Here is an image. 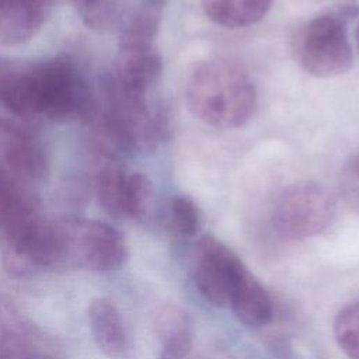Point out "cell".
<instances>
[{
	"instance_id": "cell-11",
	"label": "cell",
	"mask_w": 359,
	"mask_h": 359,
	"mask_svg": "<svg viewBox=\"0 0 359 359\" xmlns=\"http://www.w3.org/2000/svg\"><path fill=\"white\" fill-rule=\"evenodd\" d=\"M101 153L94 175V189L100 205L114 217L125 219V201L129 172L116 154Z\"/></svg>"
},
{
	"instance_id": "cell-1",
	"label": "cell",
	"mask_w": 359,
	"mask_h": 359,
	"mask_svg": "<svg viewBox=\"0 0 359 359\" xmlns=\"http://www.w3.org/2000/svg\"><path fill=\"white\" fill-rule=\"evenodd\" d=\"M93 98L77 65L56 56L41 62L22 60L11 83L6 111L20 121H69L88 115Z\"/></svg>"
},
{
	"instance_id": "cell-21",
	"label": "cell",
	"mask_w": 359,
	"mask_h": 359,
	"mask_svg": "<svg viewBox=\"0 0 359 359\" xmlns=\"http://www.w3.org/2000/svg\"><path fill=\"white\" fill-rule=\"evenodd\" d=\"M0 331L21 335H36L42 332L7 294H0Z\"/></svg>"
},
{
	"instance_id": "cell-20",
	"label": "cell",
	"mask_w": 359,
	"mask_h": 359,
	"mask_svg": "<svg viewBox=\"0 0 359 359\" xmlns=\"http://www.w3.org/2000/svg\"><path fill=\"white\" fill-rule=\"evenodd\" d=\"M167 226L178 237H194L201 227V215L195 202L187 195L171 199L167 213Z\"/></svg>"
},
{
	"instance_id": "cell-10",
	"label": "cell",
	"mask_w": 359,
	"mask_h": 359,
	"mask_svg": "<svg viewBox=\"0 0 359 359\" xmlns=\"http://www.w3.org/2000/svg\"><path fill=\"white\" fill-rule=\"evenodd\" d=\"M88 325L98 349L108 358H125L129 341L122 316L112 300L97 297L88 306Z\"/></svg>"
},
{
	"instance_id": "cell-8",
	"label": "cell",
	"mask_w": 359,
	"mask_h": 359,
	"mask_svg": "<svg viewBox=\"0 0 359 359\" xmlns=\"http://www.w3.org/2000/svg\"><path fill=\"white\" fill-rule=\"evenodd\" d=\"M55 0H0V43L31 39L43 25Z\"/></svg>"
},
{
	"instance_id": "cell-17",
	"label": "cell",
	"mask_w": 359,
	"mask_h": 359,
	"mask_svg": "<svg viewBox=\"0 0 359 359\" xmlns=\"http://www.w3.org/2000/svg\"><path fill=\"white\" fill-rule=\"evenodd\" d=\"M81 22L98 32L119 25L123 17V0H72Z\"/></svg>"
},
{
	"instance_id": "cell-23",
	"label": "cell",
	"mask_w": 359,
	"mask_h": 359,
	"mask_svg": "<svg viewBox=\"0 0 359 359\" xmlns=\"http://www.w3.org/2000/svg\"><path fill=\"white\" fill-rule=\"evenodd\" d=\"M165 4V0H140V6L160 11Z\"/></svg>"
},
{
	"instance_id": "cell-2",
	"label": "cell",
	"mask_w": 359,
	"mask_h": 359,
	"mask_svg": "<svg viewBox=\"0 0 359 359\" xmlns=\"http://www.w3.org/2000/svg\"><path fill=\"white\" fill-rule=\"evenodd\" d=\"M185 100L201 122L216 129H233L251 118L257 93L244 65L217 56L195 66L187 81Z\"/></svg>"
},
{
	"instance_id": "cell-14",
	"label": "cell",
	"mask_w": 359,
	"mask_h": 359,
	"mask_svg": "<svg viewBox=\"0 0 359 359\" xmlns=\"http://www.w3.org/2000/svg\"><path fill=\"white\" fill-rule=\"evenodd\" d=\"M272 0H202L205 15L216 25L237 29L261 21Z\"/></svg>"
},
{
	"instance_id": "cell-19",
	"label": "cell",
	"mask_w": 359,
	"mask_h": 359,
	"mask_svg": "<svg viewBox=\"0 0 359 359\" xmlns=\"http://www.w3.org/2000/svg\"><path fill=\"white\" fill-rule=\"evenodd\" d=\"M334 337L349 359H359V300L338 311L334 320Z\"/></svg>"
},
{
	"instance_id": "cell-6",
	"label": "cell",
	"mask_w": 359,
	"mask_h": 359,
	"mask_svg": "<svg viewBox=\"0 0 359 359\" xmlns=\"http://www.w3.org/2000/svg\"><path fill=\"white\" fill-rule=\"evenodd\" d=\"M248 269L236 252L213 236H202L194 251L192 278L199 293L216 307H229Z\"/></svg>"
},
{
	"instance_id": "cell-16",
	"label": "cell",
	"mask_w": 359,
	"mask_h": 359,
	"mask_svg": "<svg viewBox=\"0 0 359 359\" xmlns=\"http://www.w3.org/2000/svg\"><path fill=\"white\" fill-rule=\"evenodd\" d=\"M156 189L150 178L142 172H129L125 201V219L150 220L156 210Z\"/></svg>"
},
{
	"instance_id": "cell-22",
	"label": "cell",
	"mask_w": 359,
	"mask_h": 359,
	"mask_svg": "<svg viewBox=\"0 0 359 359\" xmlns=\"http://www.w3.org/2000/svg\"><path fill=\"white\" fill-rule=\"evenodd\" d=\"M339 191L344 201L359 213V153L345 161L339 175Z\"/></svg>"
},
{
	"instance_id": "cell-18",
	"label": "cell",
	"mask_w": 359,
	"mask_h": 359,
	"mask_svg": "<svg viewBox=\"0 0 359 359\" xmlns=\"http://www.w3.org/2000/svg\"><path fill=\"white\" fill-rule=\"evenodd\" d=\"M46 346L43 332L21 335L0 331V359H56Z\"/></svg>"
},
{
	"instance_id": "cell-7",
	"label": "cell",
	"mask_w": 359,
	"mask_h": 359,
	"mask_svg": "<svg viewBox=\"0 0 359 359\" xmlns=\"http://www.w3.org/2000/svg\"><path fill=\"white\" fill-rule=\"evenodd\" d=\"M0 167L20 182H36L48 175V158L42 144L15 121L1 116Z\"/></svg>"
},
{
	"instance_id": "cell-12",
	"label": "cell",
	"mask_w": 359,
	"mask_h": 359,
	"mask_svg": "<svg viewBox=\"0 0 359 359\" xmlns=\"http://www.w3.org/2000/svg\"><path fill=\"white\" fill-rule=\"evenodd\" d=\"M229 307L248 327L266 325L273 317V303L269 293L250 272L243 278Z\"/></svg>"
},
{
	"instance_id": "cell-13",
	"label": "cell",
	"mask_w": 359,
	"mask_h": 359,
	"mask_svg": "<svg viewBox=\"0 0 359 359\" xmlns=\"http://www.w3.org/2000/svg\"><path fill=\"white\" fill-rule=\"evenodd\" d=\"M161 338L160 359H189L192 352V325L188 314L177 306H165L157 320Z\"/></svg>"
},
{
	"instance_id": "cell-9",
	"label": "cell",
	"mask_w": 359,
	"mask_h": 359,
	"mask_svg": "<svg viewBox=\"0 0 359 359\" xmlns=\"http://www.w3.org/2000/svg\"><path fill=\"white\" fill-rule=\"evenodd\" d=\"M163 69L161 55L156 46L119 48L112 76L132 93L149 95Z\"/></svg>"
},
{
	"instance_id": "cell-15",
	"label": "cell",
	"mask_w": 359,
	"mask_h": 359,
	"mask_svg": "<svg viewBox=\"0 0 359 359\" xmlns=\"http://www.w3.org/2000/svg\"><path fill=\"white\" fill-rule=\"evenodd\" d=\"M119 48L153 46L160 28V11L139 6L119 22Z\"/></svg>"
},
{
	"instance_id": "cell-24",
	"label": "cell",
	"mask_w": 359,
	"mask_h": 359,
	"mask_svg": "<svg viewBox=\"0 0 359 359\" xmlns=\"http://www.w3.org/2000/svg\"><path fill=\"white\" fill-rule=\"evenodd\" d=\"M355 42H356V48L359 50V24L356 27V31H355Z\"/></svg>"
},
{
	"instance_id": "cell-3",
	"label": "cell",
	"mask_w": 359,
	"mask_h": 359,
	"mask_svg": "<svg viewBox=\"0 0 359 359\" xmlns=\"http://www.w3.org/2000/svg\"><path fill=\"white\" fill-rule=\"evenodd\" d=\"M60 236V265L95 272H111L128 259V245L112 224L83 217L57 222Z\"/></svg>"
},
{
	"instance_id": "cell-4",
	"label": "cell",
	"mask_w": 359,
	"mask_h": 359,
	"mask_svg": "<svg viewBox=\"0 0 359 359\" xmlns=\"http://www.w3.org/2000/svg\"><path fill=\"white\" fill-rule=\"evenodd\" d=\"M332 194L314 181H299L283 188L273 202V230L286 240H306L321 234L335 219Z\"/></svg>"
},
{
	"instance_id": "cell-5",
	"label": "cell",
	"mask_w": 359,
	"mask_h": 359,
	"mask_svg": "<svg viewBox=\"0 0 359 359\" xmlns=\"http://www.w3.org/2000/svg\"><path fill=\"white\" fill-rule=\"evenodd\" d=\"M299 65L316 77L345 74L353 63L346 21L335 11L310 20L296 41Z\"/></svg>"
}]
</instances>
